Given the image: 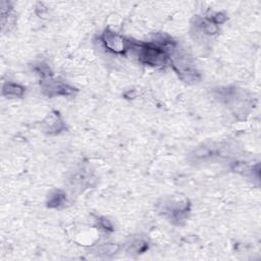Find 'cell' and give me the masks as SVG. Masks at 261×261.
<instances>
[{"label":"cell","mask_w":261,"mask_h":261,"mask_svg":"<svg viewBox=\"0 0 261 261\" xmlns=\"http://www.w3.org/2000/svg\"><path fill=\"white\" fill-rule=\"evenodd\" d=\"M139 59L150 67H163L166 64L169 54L166 49L157 43H141L136 44Z\"/></svg>","instance_id":"obj_1"},{"label":"cell","mask_w":261,"mask_h":261,"mask_svg":"<svg viewBox=\"0 0 261 261\" xmlns=\"http://www.w3.org/2000/svg\"><path fill=\"white\" fill-rule=\"evenodd\" d=\"M171 57V65L173 70L177 72L182 80L187 83L190 82H197L199 79V74L193 64L190 62L187 56L182 54H173Z\"/></svg>","instance_id":"obj_2"},{"label":"cell","mask_w":261,"mask_h":261,"mask_svg":"<svg viewBox=\"0 0 261 261\" xmlns=\"http://www.w3.org/2000/svg\"><path fill=\"white\" fill-rule=\"evenodd\" d=\"M105 47L117 54H124L130 48V42L123 36L111 30H105L101 36Z\"/></svg>","instance_id":"obj_3"},{"label":"cell","mask_w":261,"mask_h":261,"mask_svg":"<svg viewBox=\"0 0 261 261\" xmlns=\"http://www.w3.org/2000/svg\"><path fill=\"white\" fill-rule=\"evenodd\" d=\"M43 91L46 93V95L52 96H68L75 92L73 87L69 86L68 84H63L61 82H57L52 80L50 77L43 79L42 83Z\"/></svg>","instance_id":"obj_4"},{"label":"cell","mask_w":261,"mask_h":261,"mask_svg":"<svg viewBox=\"0 0 261 261\" xmlns=\"http://www.w3.org/2000/svg\"><path fill=\"white\" fill-rule=\"evenodd\" d=\"M189 211L188 202H178V203H169L166 205L164 212L169 214V217L172 221L182 222L186 219V216Z\"/></svg>","instance_id":"obj_5"},{"label":"cell","mask_w":261,"mask_h":261,"mask_svg":"<svg viewBox=\"0 0 261 261\" xmlns=\"http://www.w3.org/2000/svg\"><path fill=\"white\" fill-rule=\"evenodd\" d=\"M43 128L49 134H57L64 129V124L58 113H53L43 122Z\"/></svg>","instance_id":"obj_6"},{"label":"cell","mask_w":261,"mask_h":261,"mask_svg":"<svg viewBox=\"0 0 261 261\" xmlns=\"http://www.w3.org/2000/svg\"><path fill=\"white\" fill-rule=\"evenodd\" d=\"M25 93V88L15 83H5L2 88V94L5 97L9 98H18L21 97Z\"/></svg>","instance_id":"obj_7"},{"label":"cell","mask_w":261,"mask_h":261,"mask_svg":"<svg viewBox=\"0 0 261 261\" xmlns=\"http://www.w3.org/2000/svg\"><path fill=\"white\" fill-rule=\"evenodd\" d=\"M196 26H197L202 33H204L207 36L215 35L219 32V28L217 25H215L210 18H198L196 21Z\"/></svg>","instance_id":"obj_8"},{"label":"cell","mask_w":261,"mask_h":261,"mask_svg":"<svg viewBox=\"0 0 261 261\" xmlns=\"http://www.w3.org/2000/svg\"><path fill=\"white\" fill-rule=\"evenodd\" d=\"M65 202V195L60 191H55L52 193L48 200L49 207H58Z\"/></svg>","instance_id":"obj_9"},{"label":"cell","mask_w":261,"mask_h":261,"mask_svg":"<svg viewBox=\"0 0 261 261\" xmlns=\"http://www.w3.org/2000/svg\"><path fill=\"white\" fill-rule=\"evenodd\" d=\"M132 248L135 250L136 253H142L147 249V244L141 240L136 241L132 244Z\"/></svg>","instance_id":"obj_10"},{"label":"cell","mask_w":261,"mask_h":261,"mask_svg":"<svg viewBox=\"0 0 261 261\" xmlns=\"http://www.w3.org/2000/svg\"><path fill=\"white\" fill-rule=\"evenodd\" d=\"M210 19L213 21L215 25H220V24L225 23L226 19H227V15L225 13H223V12H217Z\"/></svg>","instance_id":"obj_11"},{"label":"cell","mask_w":261,"mask_h":261,"mask_svg":"<svg viewBox=\"0 0 261 261\" xmlns=\"http://www.w3.org/2000/svg\"><path fill=\"white\" fill-rule=\"evenodd\" d=\"M99 224H100L102 229H104L106 231H113L112 223L107 219H105V217H101V219H99Z\"/></svg>","instance_id":"obj_12"}]
</instances>
